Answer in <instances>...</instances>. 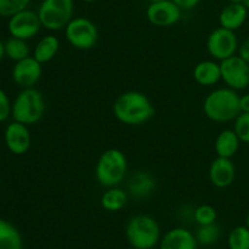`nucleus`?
<instances>
[{"label":"nucleus","mask_w":249,"mask_h":249,"mask_svg":"<svg viewBox=\"0 0 249 249\" xmlns=\"http://www.w3.org/2000/svg\"><path fill=\"white\" fill-rule=\"evenodd\" d=\"M31 0H0V17L10 18L17 12L28 9Z\"/></svg>","instance_id":"nucleus-26"},{"label":"nucleus","mask_w":249,"mask_h":249,"mask_svg":"<svg viewBox=\"0 0 249 249\" xmlns=\"http://www.w3.org/2000/svg\"><path fill=\"white\" fill-rule=\"evenodd\" d=\"M230 2H237V4H243L249 11V0H230Z\"/></svg>","instance_id":"nucleus-34"},{"label":"nucleus","mask_w":249,"mask_h":249,"mask_svg":"<svg viewBox=\"0 0 249 249\" xmlns=\"http://www.w3.org/2000/svg\"><path fill=\"white\" fill-rule=\"evenodd\" d=\"M216 211L214 207L209 204H202L194 211V219L198 225H208V224L215 223Z\"/></svg>","instance_id":"nucleus-27"},{"label":"nucleus","mask_w":249,"mask_h":249,"mask_svg":"<svg viewBox=\"0 0 249 249\" xmlns=\"http://www.w3.org/2000/svg\"><path fill=\"white\" fill-rule=\"evenodd\" d=\"M84 1H87V2H94V1H96V0H84Z\"/></svg>","instance_id":"nucleus-36"},{"label":"nucleus","mask_w":249,"mask_h":249,"mask_svg":"<svg viewBox=\"0 0 249 249\" xmlns=\"http://www.w3.org/2000/svg\"><path fill=\"white\" fill-rule=\"evenodd\" d=\"M182 10L173 0L151 2L146 10L148 22L156 27H170L181 18Z\"/></svg>","instance_id":"nucleus-11"},{"label":"nucleus","mask_w":249,"mask_h":249,"mask_svg":"<svg viewBox=\"0 0 249 249\" xmlns=\"http://www.w3.org/2000/svg\"><path fill=\"white\" fill-rule=\"evenodd\" d=\"M248 16V9L243 4L230 2L221 10L219 15V23L224 28L236 31L245 24Z\"/></svg>","instance_id":"nucleus-16"},{"label":"nucleus","mask_w":249,"mask_h":249,"mask_svg":"<svg viewBox=\"0 0 249 249\" xmlns=\"http://www.w3.org/2000/svg\"><path fill=\"white\" fill-rule=\"evenodd\" d=\"M197 243L202 246H211L214 245L220 237V228L216 225V223L208 224V225H198L196 231Z\"/></svg>","instance_id":"nucleus-24"},{"label":"nucleus","mask_w":249,"mask_h":249,"mask_svg":"<svg viewBox=\"0 0 249 249\" xmlns=\"http://www.w3.org/2000/svg\"><path fill=\"white\" fill-rule=\"evenodd\" d=\"M150 2H155V1H160V0H148Z\"/></svg>","instance_id":"nucleus-37"},{"label":"nucleus","mask_w":249,"mask_h":249,"mask_svg":"<svg viewBox=\"0 0 249 249\" xmlns=\"http://www.w3.org/2000/svg\"><path fill=\"white\" fill-rule=\"evenodd\" d=\"M209 181L216 189H226L235 181L236 168L231 158L216 157L209 165Z\"/></svg>","instance_id":"nucleus-14"},{"label":"nucleus","mask_w":249,"mask_h":249,"mask_svg":"<svg viewBox=\"0 0 249 249\" xmlns=\"http://www.w3.org/2000/svg\"><path fill=\"white\" fill-rule=\"evenodd\" d=\"M4 141L7 150L16 156L27 153L32 145V136L28 125L12 121L5 128Z\"/></svg>","instance_id":"nucleus-13"},{"label":"nucleus","mask_w":249,"mask_h":249,"mask_svg":"<svg viewBox=\"0 0 249 249\" xmlns=\"http://www.w3.org/2000/svg\"><path fill=\"white\" fill-rule=\"evenodd\" d=\"M197 240L194 233L184 228H175L162 237L160 249H196Z\"/></svg>","instance_id":"nucleus-15"},{"label":"nucleus","mask_w":249,"mask_h":249,"mask_svg":"<svg viewBox=\"0 0 249 249\" xmlns=\"http://www.w3.org/2000/svg\"><path fill=\"white\" fill-rule=\"evenodd\" d=\"M238 49V40L235 31L219 27L215 28L207 38V50L213 58L223 61L231 57Z\"/></svg>","instance_id":"nucleus-8"},{"label":"nucleus","mask_w":249,"mask_h":249,"mask_svg":"<svg viewBox=\"0 0 249 249\" xmlns=\"http://www.w3.org/2000/svg\"><path fill=\"white\" fill-rule=\"evenodd\" d=\"M221 80L233 90H243L249 85V65L240 55L220 61Z\"/></svg>","instance_id":"nucleus-9"},{"label":"nucleus","mask_w":249,"mask_h":249,"mask_svg":"<svg viewBox=\"0 0 249 249\" xmlns=\"http://www.w3.org/2000/svg\"><path fill=\"white\" fill-rule=\"evenodd\" d=\"M4 57H5V46H4V43L0 40V62L4 60Z\"/></svg>","instance_id":"nucleus-33"},{"label":"nucleus","mask_w":249,"mask_h":249,"mask_svg":"<svg viewBox=\"0 0 249 249\" xmlns=\"http://www.w3.org/2000/svg\"><path fill=\"white\" fill-rule=\"evenodd\" d=\"M12 102L10 101V97L4 90L0 88V123L7 121L9 117H11Z\"/></svg>","instance_id":"nucleus-29"},{"label":"nucleus","mask_w":249,"mask_h":249,"mask_svg":"<svg viewBox=\"0 0 249 249\" xmlns=\"http://www.w3.org/2000/svg\"><path fill=\"white\" fill-rule=\"evenodd\" d=\"M0 249H23L19 231L4 219H0Z\"/></svg>","instance_id":"nucleus-22"},{"label":"nucleus","mask_w":249,"mask_h":249,"mask_svg":"<svg viewBox=\"0 0 249 249\" xmlns=\"http://www.w3.org/2000/svg\"><path fill=\"white\" fill-rule=\"evenodd\" d=\"M129 249H138V248H134V247H131V248H129Z\"/></svg>","instance_id":"nucleus-38"},{"label":"nucleus","mask_w":249,"mask_h":249,"mask_svg":"<svg viewBox=\"0 0 249 249\" xmlns=\"http://www.w3.org/2000/svg\"><path fill=\"white\" fill-rule=\"evenodd\" d=\"M204 114L216 123L235 121L241 113L240 95L231 88H219L207 95L203 101Z\"/></svg>","instance_id":"nucleus-2"},{"label":"nucleus","mask_w":249,"mask_h":249,"mask_svg":"<svg viewBox=\"0 0 249 249\" xmlns=\"http://www.w3.org/2000/svg\"><path fill=\"white\" fill-rule=\"evenodd\" d=\"M41 74H43L41 63L33 56H28L18 62H15L11 72L12 80L21 89L34 88V85L40 80Z\"/></svg>","instance_id":"nucleus-12"},{"label":"nucleus","mask_w":249,"mask_h":249,"mask_svg":"<svg viewBox=\"0 0 249 249\" xmlns=\"http://www.w3.org/2000/svg\"><path fill=\"white\" fill-rule=\"evenodd\" d=\"M240 108L243 113H249V94L240 96Z\"/></svg>","instance_id":"nucleus-32"},{"label":"nucleus","mask_w":249,"mask_h":249,"mask_svg":"<svg viewBox=\"0 0 249 249\" xmlns=\"http://www.w3.org/2000/svg\"><path fill=\"white\" fill-rule=\"evenodd\" d=\"M68 43L78 50H90L99 39V31L92 21L87 17H75L71 19L65 28Z\"/></svg>","instance_id":"nucleus-7"},{"label":"nucleus","mask_w":249,"mask_h":249,"mask_svg":"<svg viewBox=\"0 0 249 249\" xmlns=\"http://www.w3.org/2000/svg\"><path fill=\"white\" fill-rule=\"evenodd\" d=\"M181 10H191L196 7L202 0H173Z\"/></svg>","instance_id":"nucleus-30"},{"label":"nucleus","mask_w":249,"mask_h":249,"mask_svg":"<svg viewBox=\"0 0 249 249\" xmlns=\"http://www.w3.org/2000/svg\"><path fill=\"white\" fill-rule=\"evenodd\" d=\"M113 114L125 125H142L155 116V106L143 92L130 90L117 97Z\"/></svg>","instance_id":"nucleus-1"},{"label":"nucleus","mask_w":249,"mask_h":249,"mask_svg":"<svg viewBox=\"0 0 249 249\" xmlns=\"http://www.w3.org/2000/svg\"><path fill=\"white\" fill-rule=\"evenodd\" d=\"M128 160L118 148H108L101 153L95 167V177L104 187L118 186L125 179Z\"/></svg>","instance_id":"nucleus-4"},{"label":"nucleus","mask_w":249,"mask_h":249,"mask_svg":"<svg viewBox=\"0 0 249 249\" xmlns=\"http://www.w3.org/2000/svg\"><path fill=\"white\" fill-rule=\"evenodd\" d=\"M156 190V180L152 174L145 170L134 173L128 182V191L135 198H146Z\"/></svg>","instance_id":"nucleus-17"},{"label":"nucleus","mask_w":249,"mask_h":249,"mask_svg":"<svg viewBox=\"0 0 249 249\" xmlns=\"http://www.w3.org/2000/svg\"><path fill=\"white\" fill-rule=\"evenodd\" d=\"M238 55L249 65V38L242 43V45L238 48Z\"/></svg>","instance_id":"nucleus-31"},{"label":"nucleus","mask_w":249,"mask_h":249,"mask_svg":"<svg viewBox=\"0 0 249 249\" xmlns=\"http://www.w3.org/2000/svg\"><path fill=\"white\" fill-rule=\"evenodd\" d=\"M194 79L203 87H213L221 80L220 63L213 60H204L197 63L194 68Z\"/></svg>","instance_id":"nucleus-18"},{"label":"nucleus","mask_w":249,"mask_h":249,"mask_svg":"<svg viewBox=\"0 0 249 249\" xmlns=\"http://www.w3.org/2000/svg\"><path fill=\"white\" fill-rule=\"evenodd\" d=\"M233 130L240 138L241 142L249 143V113L241 112L235 118Z\"/></svg>","instance_id":"nucleus-28"},{"label":"nucleus","mask_w":249,"mask_h":249,"mask_svg":"<svg viewBox=\"0 0 249 249\" xmlns=\"http://www.w3.org/2000/svg\"><path fill=\"white\" fill-rule=\"evenodd\" d=\"M229 249H249V228L246 226H237L228 237Z\"/></svg>","instance_id":"nucleus-25"},{"label":"nucleus","mask_w":249,"mask_h":249,"mask_svg":"<svg viewBox=\"0 0 249 249\" xmlns=\"http://www.w3.org/2000/svg\"><path fill=\"white\" fill-rule=\"evenodd\" d=\"M125 236L131 247L152 249L160 240V228L147 214H138L128 221Z\"/></svg>","instance_id":"nucleus-5"},{"label":"nucleus","mask_w":249,"mask_h":249,"mask_svg":"<svg viewBox=\"0 0 249 249\" xmlns=\"http://www.w3.org/2000/svg\"><path fill=\"white\" fill-rule=\"evenodd\" d=\"M246 224H247V226L249 228V213H248V215H247V219H246Z\"/></svg>","instance_id":"nucleus-35"},{"label":"nucleus","mask_w":249,"mask_h":249,"mask_svg":"<svg viewBox=\"0 0 249 249\" xmlns=\"http://www.w3.org/2000/svg\"><path fill=\"white\" fill-rule=\"evenodd\" d=\"M128 194L118 186L107 187L106 191L101 196L102 208L107 212H119L126 206Z\"/></svg>","instance_id":"nucleus-21"},{"label":"nucleus","mask_w":249,"mask_h":249,"mask_svg":"<svg viewBox=\"0 0 249 249\" xmlns=\"http://www.w3.org/2000/svg\"><path fill=\"white\" fill-rule=\"evenodd\" d=\"M241 140L233 129H225L216 136L214 148L218 157L232 158L240 148Z\"/></svg>","instance_id":"nucleus-19"},{"label":"nucleus","mask_w":249,"mask_h":249,"mask_svg":"<svg viewBox=\"0 0 249 249\" xmlns=\"http://www.w3.org/2000/svg\"><path fill=\"white\" fill-rule=\"evenodd\" d=\"M46 102L44 95L36 88L22 89L12 102L11 117L26 125H33L44 117Z\"/></svg>","instance_id":"nucleus-3"},{"label":"nucleus","mask_w":249,"mask_h":249,"mask_svg":"<svg viewBox=\"0 0 249 249\" xmlns=\"http://www.w3.org/2000/svg\"><path fill=\"white\" fill-rule=\"evenodd\" d=\"M4 46L5 57L10 58L14 62H18V61L31 56V48H29L27 40H23V39L11 36L5 41Z\"/></svg>","instance_id":"nucleus-23"},{"label":"nucleus","mask_w":249,"mask_h":249,"mask_svg":"<svg viewBox=\"0 0 249 249\" xmlns=\"http://www.w3.org/2000/svg\"><path fill=\"white\" fill-rule=\"evenodd\" d=\"M58 50H60V40L53 34H49V36H43L38 43L36 44L33 49V57L36 61L44 65V63L50 62L51 60L55 58L57 55Z\"/></svg>","instance_id":"nucleus-20"},{"label":"nucleus","mask_w":249,"mask_h":249,"mask_svg":"<svg viewBox=\"0 0 249 249\" xmlns=\"http://www.w3.org/2000/svg\"><path fill=\"white\" fill-rule=\"evenodd\" d=\"M73 0H43L38 9L41 26L48 31H61L73 18Z\"/></svg>","instance_id":"nucleus-6"},{"label":"nucleus","mask_w":249,"mask_h":249,"mask_svg":"<svg viewBox=\"0 0 249 249\" xmlns=\"http://www.w3.org/2000/svg\"><path fill=\"white\" fill-rule=\"evenodd\" d=\"M41 22L38 12L24 9L11 16L7 22V31L15 38L29 40L40 32Z\"/></svg>","instance_id":"nucleus-10"}]
</instances>
